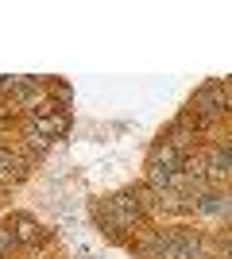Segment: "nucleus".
<instances>
[{
  "instance_id": "7ed1b4c3",
  "label": "nucleus",
  "mask_w": 232,
  "mask_h": 259,
  "mask_svg": "<svg viewBox=\"0 0 232 259\" xmlns=\"http://www.w3.org/2000/svg\"><path fill=\"white\" fill-rule=\"evenodd\" d=\"M201 251V240L194 232H170L166 240V259H194Z\"/></svg>"
},
{
  "instance_id": "f03ea898",
  "label": "nucleus",
  "mask_w": 232,
  "mask_h": 259,
  "mask_svg": "<svg viewBox=\"0 0 232 259\" xmlns=\"http://www.w3.org/2000/svg\"><path fill=\"white\" fill-rule=\"evenodd\" d=\"M224 105H228V93H224V85H205L198 97H194V105H190V108H194L198 116H217Z\"/></svg>"
},
{
  "instance_id": "20e7f679",
  "label": "nucleus",
  "mask_w": 232,
  "mask_h": 259,
  "mask_svg": "<svg viewBox=\"0 0 232 259\" xmlns=\"http://www.w3.org/2000/svg\"><path fill=\"white\" fill-rule=\"evenodd\" d=\"M8 93L16 101H27V97H39V81H8Z\"/></svg>"
},
{
  "instance_id": "39448f33",
  "label": "nucleus",
  "mask_w": 232,
  "mask_h": 259,
  "mask_svg": "<svg viewBox=\"0 0 232 259\" xmlns=\"http://www.w3.org/2000/svg\"><path fill=\"white\" fill-rule=\"evenodd\" d=\"M12 228H16V240H23V244L39 236V228H35V221H27V217H20V221H16Z\"/></svg>"
},
{
  "instance_id": "423d86ee",
  "label": "nucleus",
  "mask_w": 232,
  "mask_h": 259,
  "mask_svg": "<svg viewBox=\"0 0 232 259\" xmlns=\"http://www.w3.org/2000/svg\"><path fill=\"white\" fill-rule=\"evenodd\" d=\"M12 244H16V232H8V228H0V255H4V251H8Z\"/></svg>"
},
{
  "instance_id": "f257e3e1",
  "label": "nucleus",
  "mask_w": 232,
  "mask_h": 259,
  "mask_svg": "<svg viewBox=\"0 0 232 259\" xmlns=\"http://www.w3.org/2000/svg\"><path fill=\"white\" fill-rule=\"evenodd\" d=\"M178 166H182V155L170 147V143H163L159 151L151 155V162H147V178H151V186H174L182 174H178Z\"/></svg>"
}]
</instances>
